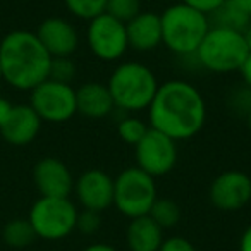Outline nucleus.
Here are the masks:
<instances>
[{
  "mask_svg": "<svg viewBox=\"0 0 251 251\" xmlns=\"http://www.w3.org/2000/svg\"><path fill=\"white\" fill-rule=\"evenodd\" d=\"M43 49L49 52L52 59L55 57H73V53L79 47V35L73 23L64 18H47L40 23L35 31Z\"/></svg>",
  "mask_w": 251,
  "mask_h": 251,
  "instance_id": "obj_14",
  "label": "nucleus"
},
{
  "mask_svg": "<svg viewBox=\"0 0 251 251\" xmlns=\"http://www.w3.org/2000/svg\"><path fill=\"white\" fill-rule=\"evenodd\" d=\"M243 35H244V40H246L248 47H250V52H251V21L248 23V26H246V28H244Z\"/></svg>",
  "mask_w": 251,
  "mask_h": 251,
  "instance_id": "obj_34",
  "label": "nucleus"
},
{
  "mask_svg": "<svg viewBox=\"0 0 251 251\" xmlns=\"http://www.w3.org/2000/svg\"><path fill=\"white\" fill-rule=\"evenodd\" d=\"M239 73H241V77H243L244 84L251 90V52L248 53L246 60H244L243 66H241Z\"/></svg>",
  "mask_w": 251,
  "mask_h": 251,
  "instance_id": "obj_29",
  "label": "nucleus"
},
{
  "mask_svg": "<svg viewBox=\"0 0 251 251\" xmlns=\"http://www.w3.org/2000/svg\"><path fill=\"white\" fill-rule=\"evenodd\" d=\"M158 86L160 84L153 71L138 60H127L115 66L107 81L115 108L129 114L148 110Z\"/></svg>",
  "mask_w": 251,
  "mask_h": 251,
  "instance_id": "obj_3",
  "label": "nucleus"
},
{
  "mask_svg": "<svg viewBox=\"0 0 251 251\" xmlns=\"http://www.w3.org/2000/svg\"><path fill=\"white\" fill-rule=\"evenodd\" d=\"M239 251H251V224L239 237Z\"/></svg>",
  "mask_w": 251,
  "mask_h": 251,
  "instance_id": "obj_31",
  "label": "nucleus"
},
{
  "mask_svg": "<svg viewBox=\"0 0 251 251\" xmlns=\"http://www.w3.org/2000/svg\"><path fill=\"white\" fill-rule=\"evenodd\" d=\"M81 251H117L114 246H110V244H107V243H93V244H90V246H86L84 250H81Z\"/></svg>",
  "mask_w": 251,
  "mask_h": 251,
  "instance_id": "obj_33",
  "label": "nucleus"
},
{
  "mask_svg": "<svg viewBox=\"0 0 251 251\" xmlns=\"http://www.w3.org/2000/svg\"><path fill=\"white\" fill-rule=\"evenodd\" d=\"M76 108L88 119H105L114 112L115 103L107 84L90 81L76 90Z\"/></svg>",
  "mask_w": 251,
  "mask_h": 251,
  "instance_id": "obj_17",
  "label": "nucleus"
},
{
  "mask_svg": "<svg viewBox=\"0 0 251 251\" xmlns=\"http://www.w3.org/2000/svg\"><path fill=\"white\" fill-rule=\"evenodd\" d=\"M160 25L165 49L176 55H195L210 29V18L179 2L164 9Z\"/></svg>",
  "mask_w": 251,
  "mask_h": 251,
  "instance_id": "obj_4",
  "label": "nucleus"
},
{
  "mask_svg": "<svg viewBox=\"0 0 251 251\" xmlns=\"http://www.w3.org/2000/svg\"><path fill=\"white\" fill-rule=\"evenodd\" d=\"M101 213L95 212V210H81L77 212V220H76V230H79L84 236H93L100 230L101 227Z\"/></svg>",
  "mask_w": 251,
  "mask_h": 251,
  "instance_id": "obj_26",
  "label": "nucleus"
},
{
  "mask_svg": "<svg viewBox=\"0 0 251 251\" xmlns=\"http://www.w3.org/2000/svg\"><path fill=\"white\" fill-rule=\"evenodd\" d=\"M141 9V0H107L105 12L112 18H115L121 23H129L133 18H136Z\"/></svg>",
  "mask_w": 251,
  "mask_h": 251,
  "instance_id": "obj_24",
  "label": "nucleus"
},
{
  "mask_svg": "<svg viewBox=\"0 0 251 251\" xmlns=\"http://www.w3.org/2000/svg\"><path fill=\"white\" fill-rule=\"evenodd\" d=\"M208 198L220 212H237L251 201V177L243 171L220 172L210 184Z\"/></svg>",
  "mask_w": 251,
  "mask_h": 251,
  "instance_id": "obj_11",
  "label": "nucleus"
},
{
  "mask_svg": "<svg viewBox=\"0 0 251 251\" xmlns=\"http://www.w3.org/2000/svg\"><path fill=\"white\" fill-rule=\"evenodd\" d=\"M150 129V126L145 121H141L136 115H126L119 121L117 124V134L126 145H133L136 147L141 141V138L147 134V131Z\"/></svg>",
  "mask_w": 251,
  "mask_h": 251,
  "instance_id": "obj_22",
  "label": "nucleus"
},
{
  "mask_svg": "<svg viewBox=\"0 0 251 251\" xmlns=\"http://www.w3.org/2000/svg\"><path fill=\"white\" fill-rule=\"evenodd\" d=\"M2 237H4L5 244L11 248H26L29 244L35 243L38 237L33 229L31 222L28 219H12L5 224L4 230H2Z\"/></svg>",
  "mask_w": 251,
  "mask_h": 251,
  "instance_id": "obj_19",
  "label": "nucleus"
},
{
  "mask_svg": "<svg viewBox=\"0 0 251 251\" xmlns=\"http://www.w3.org/2000/svg\"><path fill=\"white\" fill-rule=\"evenodd\" d=\"M36 237L45 241H60L76 230L77 208L69 198H45L40 196L29 210Z\"/></svg>",
  "mask_w": 251,
  "mask_h": 251,
  "instance_id": "obj_7",
  "label": "nucleus"
},
{
  "mask_svg": "<svg viewBox=\"0 0 251 251\" xmlns=\"http://www.w3.org/2000/svg\"><path fill=\"white\" fill-rule=\"evenodd\" d=\"M76 77V64L71 57H55L50 62L49 79L59 81V83L71 84V81Z\"/></svg>",
  "mask_w": 251,
  "mask_h": 251,
  "instance_id": "obj_25",
  "label": "nucleus"
},
{
  "mask_svg": "<svg viewBox=\"0 0 251 251\" xmlns=\"http://www.w3.org/2000/svg\"><path fill=\"white\" fill-rule=\"evenodd\" d=\"M148 215L162 230L172 229L181 220V206L171 198H157Z\"/></svg>",
  "mask_w": 251,
  "mask_h": 251,
  "instance_id": "obj_20",
  "label": "nucleus"
},
{
  "mask_svg": "<svg viewBox=\"0 0 251 251\" xmlns=\"http://www.w3.org/2000/svg\"><path fill=\"white\" fill-rule=\"evenodd\" d=\"M42 119L38 117L31 105H14L9 119L0 127V134L7 143L14 147H25L36 140L42 129Z\"/></svg>",
  "mask_w": 251,
  "mask_h": 251,
  "instance_id": "obj_15",
  "label": "nucleus"
},
{
  "mask_svg": "<svg viewBox=\"0 0 251 251\" xmlns=\"http://www.w3.org/2000/svg\"><path fill=\"white\" fill-rule=\"evenodd\" d=\"M164 239V230L150 215L131 219L126 229V243L129 251H158Z\"/></svg>",
  "mask_w": 251,
  "mask_h": 251,
  "instance_id": "obj_18",
  "label": "nucleus"
},
{
  "mask_svg": "<svg viewBox=\"0 0 251 251\" xmlns=\"http://www.w3.org/2000/svg\"><path fill=\"white\" fill-rule=\"evenodd\" d=\"M181 2L186 5H189V7L196 9V11L203 12V14H206L210 18L217 9L222 7V5L226 4L227 0H181Z\"/></svg>",
  "mask_w": 251,
  "mask_h": 251,
  "instance_id": "obj_28",
  "label": "nucleus"
},
{
  "mask_svg": "<svg viewBox=\"0 0 251 251\" xmlns=\"http://www.w3.org/2000/svg\"><path fill=\"white\" fill-rule=\"evenodd\" d=\"M2 81L4 79H2V67H0V83H2Z\"/></svg>",
  "mask_w": 251,
  "mask_h": 251,
  "instance_id": "obj_36",
  "label": "nucleus"
},
{
  "mask_svg": "<svg viewBox=\"0 0 251 251\" xmlns=\"http://www.w3.org/2000/svg\"><path fill=\"white\" fill-rule=\"evenodd\" d=\"M136 167L153 179L169 174L177 164V143L160 131L148 129L134 147Z\"/></svg>",
  "mask_w": 251,
  "mask_h": 251,
  "instance_id": "obj_10",
  "label": "nucleus"
},
{
  "mask_svg": "<svg viewBox=\"0 0 251 251\" xmlns=\"http://www.w3.org/2000/svg\"><path fill=\"white\" fill-rule=\"evenodd\" d=\"M50 62L52 57L33 31L16 29L0 42L2 79L16 90L31 91L49 79Z\"/></svg>",
  "mask_w": 251,
  "mask_h": 251,
  "instance_id": "obj_2",
  "label": "nucleus"
},
{
  "mask_svg": "<svg viewBox=\"0 0 251 251\" xmlns=\"http://www.w3.org/2000/svg\"><path fill=\"white\" fill-rule=\"evenodd\" d=\"M86 42L93 57L101 62H115L122 59L129 49L126 25L107 12L88 21Z\"/></svg>",
  "mask_w": 251,
  "mask_h": 251,
  "instance_id": "obj_9",
  "label": "nucleus"
},
{
  "mask_svg": "<svg viewBox=\"0 0 251 251\" xmlns=\"http://www.w3.org/2000/svg\"><path fill=\"white\" fill-rule=\"evenodd\" d=\"M129 49L136 52H150L162 45L160 14L151 11H141L136 18L126 23Z\"/></svg>",
  "mask_w": 251,
  "mask_h": 251,
  "instance_id": "obj_16",
  "label": "nucleus"
},
{
  "mask_svg": "<svg viewBox=\"0 0 251 251\" xmlns=\"http://www.w3.org/2000/svg\"><path fill=\"white\" fill-rule=\"evenodd\" d=\"M148 122L151 129L176 143L191 140L206 122V101L195 84L182 79L165 81L148 107Z\"/></svg>",
  "mask_w": 251,
  "mask_h": 251,
  "instance_id": "obj_1",
  "label": "nucleus"
},
{
  "mask_svg": "<svg viewBox=\"0 0 251 251\" xmlns=\"http://www.w3.org/2000/svg\"><path fill=\"white\" fill-rule=\"evenodd\" d=\"M74 193L84 210L101 213L114 205V177L101 169H88L76 179Z\"/></svg>",
  "mask_w": 251,
  "mask_h": 251,
  "instance_id": "obj_12",
  "label": "nucleus"
},
{
  "mask_svg": "<svg viewBox=\"0 0 251 251\" xmlns=\"http://www.w3.org/2000/svg\"><path fill=\"white\" fill-rule=\"evenodd\" d=\"M239 11H243L248 18H251V0H230Z\"/></svg>",
  "mask_w": 251,
  "mask_h": 251,
  "instance_id": "obj_32",
  "label": "nucleus"
},
{
  "mask_svg": "<svg viewBox=\"0 0 251 251\" xmlns=\"http://www.w3.org/2000/svg\"><path fill=\"white\" fill-rule=\"evenodd\" d=\"M12 107H14V105H12L7 98L0 97V127H2L4 122L9 119V115H11V112H12Z\"/></svg>",
  "mask_w": 251,
  "mask_h": 251,
  "instance_id": "obj_30",
  "label": "nucleus"
},
{
  "mask_svg": "<svg viewBox=\"0 0 251 251\" xmlns=\"http://www.w3.org/2000/svg\"><path fill=\"white\" fill-rule=\"evenodd\" d=\"M248 129H250V133H251V107H250V110H248Z\"/></svg>",
  "mask_w": 251,
  "mask_h": 251,
  "instance_id": "obj_35",
  "label": "nucleus"
},
{
  "mask_svg": "<svg viewBox=\"0 0 251 251\" xmlns=\"http://www.w3.org/2000/svg\"><path fill=\"white\" fill-rule=\"evenodd\" d=\"M250 53L243 31L222 26H210L195 55L210 73L229 74L241 69Z\"/></svg>",
  "mask_w": 251,
  "mask_h": 251,
  "instance_id": "obj_5",
  "label": "nucleus"
},
{
  "mask_svg": "<svg viewBox=\"0 0 251 251\" xmlns=\"http://www.w3.org/2000/svg\"><path fill=\"white\" fill-rule=\"evenodd\" d=\"M29 105L42 121L60 124L77 114L76 90L71 84L45 79L31 90Z\"/></svg>",
  "mask_w": 251,
  "mask_h": 251,
  "instance_id": "obj_8",
  "label": "nucleus"
},
{
  "mask_svg": "<svg viewBox=\"0 0 251 251\" xmlns=\"http://www.w3.org/2000/svg\"><path fill=\"white\" fill-rule=\"evenodd\" d=\"M64 5L74 18L91 21L105 12L107 0H64Z\"/></svg>",
  "mask_w": 251,
  "mask_h": 251,
  "instance_id": "obj_23",
  "label": "nucleus"
},
{
  "mask_svg": "<svg viewBox=\"0 0 251 251\" xmlns=\"http://www.w3.org/2000/svg\"><path fill=\"white\" fill-rule=\"evenodd\" d=\"M158 251H196L195 244L182 236H171L165 237Z\"/></svg>",
  "mask_w": 251,
  "mask_h": 251,
  "instance_id": "obj_27",
  "label": "nucleus"
},
{
  "mask_svg": "<svg viewBox=\"0 0 251 251\" xmlns=\"http://www.w3.org/2000/svg\"><path fill=\"white\" fill-rule=\"evenodd\" d=\"M157 198L155 179L136 165L124 169L114 179V206L129 220L148 215Z\"/></svg>",
  "mask_w": 251,
  "mask_h": 251,
  "instance_id": "obj_6",
  "label": "nucleus"
},
{
  "mask_svg": "<svg viewBox=\"0 0 251 251\" xmlns=\"http://www.w3.org/2000/svg\"><path fill=\"white\" fill-rule=\"evenodd\" d=\"M212 16H213V21H215L212 26H222V28L237 29V31H244L248 23L251 21V18H248L243 11H239L230 0H227L226 4L217 9Z\"/></svg>",
  "mask_w": 251,
  "mask_h": 251,
  "instance_id": "obj_21",
  "label": "nucleus"
},
{
  "mask_svg": "<svg viewBox=\"0 0 251 251\" xmlns=\"http://www.w3.org/2000/svg\"><path fill=\"white\" fill-rule=\"evenodd\" d=\"M33 182L40 196L45 198H69L74 191V177L69 167L60 158L45 157L33 167Z\"/></svg>",
  "mask_w": 251,
  "mask_h": 251,
  "instance_id": "obj_13",
  "label": "nucleus"
}]
</instances>
